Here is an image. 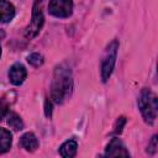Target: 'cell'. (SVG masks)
I'll return each mask as SVG.
<instances>
[{"mask_svg":"<svg viewBox=\"0 0 158 158\" xmlns=\"http://www.w3.org/2000/svg\"><path fill=\"white\" fill-rule=\"evenodd\" d=\"M42 4L43 0H35L33 6H32V16H31V21L27 25L26 30H25V37L28 40H32L33 37H36L43 23H44V16H43V11H42Z\"/></svg>","mask_w":158,"mask_h":158,"instance_id":"277c9868","label":"cell"},{"mask_svg":"<svg viewBox=\"0 0 158 158\" xmlns=\"http://www.w3.org/2000/svg\"><path fill=\"white\" fill-rule=\"evenodd\" d=\"M12 135L9 130L0 127V154L6 153L11 148Z\"/></svg>","mask_w":158,"mask_h":158,"instance_id":"8fae6325","label":"cell"},{"mask_svg":"<svg viewBox=\"0 0 158 158\" xmlns=\"http://www.w3.org/2000/svg\"><path fill=\"white\" fill-rule=\"evenodd\" d=\"M27 62L32 65V67H40V65H42L43 64V62H44V59H43V57H42V54H40V53H32V54H30L28 57H27Z\"/></svg>","mask_w":158,"mask_h":158,"instance_id":"4fadbf2b","label":"cell"},{"mask_svg":"<svg viewBox=\"0 0 158 158\" xmlns=\"http://www.w3.org/2000/svg\"><path fill=\"white\" fill-rule=\"evenodd\" d=\"M7 123L14 131H21L23 128V122L16 112H10L7 115Z\"/></svg>","mask_w":158,"mask_h":158,"instance_id":"7c38bea8","label":"cell"},{"mask_svg":"<svg viewBox=\"0 0 158 158\" xmlns=\"http://www.w3.org/2000/svg\"><path fill=\"white\" fill-rule=\"evenodd\" d=\"M44 114L47 117H51V115H52V102L48 98H46V100H44Z\"/></svg>","mask_w":158,"mask_h":158,"instance_id":"e0dca14e","label":"cell"},{"mask_svg":"<svg viewBox=\"0 0 158 158\" xmlns=\"http://www.w3.org/2000/svg\"><path fill=\"white\" fill-rule=\"evenodd\" d=\"M147 152H148L149 154H154V153L157 152V135H154V136L151 138V142L148 143Z\"/></svg>","mask_w":158,"mask_h":158,"instance_id":"2e32d148","label":"cell"},{"mask_svg":"<svg viewBox=\"0 0 158 158\" xmlns=\"http://www.w3.org/2000/svg\"><path fill=\"white\" fill-rule=\"evenodd\" d=\"M117 49H118L117 40H114L111 43H109V46L105 49V53L101 59V65H100V75H101L102 83H106L112 74L116 58H117Z\"/></svg>","mask_w":158,"mask_h":158,"instance_id":"3957f363","label":"cell"},{"mask_svg":"<svg viewBox=\"0 0 158 158\" xmlns=\"http://www.w3.org/2000/svg\"><path fill=\"white\" fill-rule=\"evenodd\" d=\"M15 16V7L7 0H0V23L10 22Z\"/></svg>","mask_w":158,"mask_h":158,"instance_id":"9c48e42d","label":"cell"},{"mask_svg":"<svg viewBox=\"0 0 158 158\" xmlns=\"http://www.w3.org/2000/svg\"><path fill=\"white\" fill-rule=\"evenodd\" d=\"M72 89H73V79H72L70 69L64 64L58 65L54 70L52 85H51L52 100L57 104H62L72 94Z\"/></svg>","mask_w":158,"mask_h":158,"instance_id":"6da1fadb","label":"cell"},{"mask_svg":"<svg viewBox=\"0 0 158 158\" xmlns=\"http://www.w3.org/2000/svg\"><path fill=\"white\" fill-rule=\"evenodd\" d=\"M125 123H126V117H125V116H120V117L116 120V122H115L114 132H115L116 135H120V133L122 132V128H123Z\"/></svg>","mask_w":158,"mask_h":158,"instance_id":"9a60e30c","label":"cell"},{"mask_svg":"<svg viewBox=\"0 0 158 158\" xmlns=\"http://www.w3.org/2000/svg\"><path fill=\"white\" fill-rule=\"evenodd\" d=\"M0 56H1V46H0Z\"/></svg>","mask_w":158,"mask_h":158,"instance_id":"ac0fdd59","label":"cell"},{"mask_svg":"<svg viewBox=\"0 0 158 158\" xmlns=\"http://www.w3.org/2000/svg\"><path fill=\"white\" fill-rule=\"evenodd\" d=\"M138 107L141 110L143 120L148 125H153L157 118L158 101H157V96L149 89L144 88L141 91L139 98H138Z\"/></svg>","mask_w":158,"mask_h":158,"instance_id":"7a4b0ae2","label":"cell"},{"mask_svg":"<svg viewBox=\"0 0 158 158\" xmlns=\"http://www.w3.org/2000/svg\"><path fill=\"white\" fill-rule=\"evenodd\" d=\"M48 12L54 17H69L73 12L72 0H49Z\"/></svg>","mask_w":158,"mask_h":158,"instance_id":"5b68a950","label":"cell"},{"mask_svg":"<svg viewBox=\"0 0 158 158\" xmlns=\"http://www.w3.org/2000/svg\"><path fill=\"white\" fill-rule=\"evenodd\" d=\"M106 157H128L130 153L118 138H112L105 149Z\"/></svg>","mask_w":158,"mask_h":158,"instance_id":"8992f818","label":"cell"},{"mask_svg":"<svg viewBox=\"0 0 158 158\" xmlns=\"http://www.w3.org/2000/svg\"><path fill=\"white\" fill-rule=\"evenodd\" d=\"M27 77V70L21 63H15L9 69V80L11 84L19 86L21 85Z\"/></svg>","mask_w":158,"mask_h":158,"instance_id":"52a82bcc","label":"cell"},{"mask_svg":"<svg viewBox=\"0 0 158 158\" xmlns=\"http://www.w3.org/2000/svg\"><path fill=\"white\" fill-rule=\"evenodd\" d=\"M78 149V143L74 139H68L65 141L60 147H59V154L64 158H70L74 157Z\"/></svg>","mask_w":158,"mask_h":158,"instance_id":"30bf717a","label":"cell"},{"mask_svg":"<svg viewBox=\"0 0 158 158\" xmlns=\"http://www.w3.org/2000/svg\"><path fill=\"white\" fill-rule=\"evenodd\" d=\"M9 114V102L5 98L0 99V121Z\"/></svg>","mask_w":158,"mask_h":158,"instance_id":"5bb4252c","label":"cell"},{"mask_svg":"<svg viewBox=\"0 0 158 158\" xmlns=\"http://www.w3.org/2000/svg\"><path fill=\"white\" fill-rule=\"evenodd\" d=\"M19 146L21 148H23L25 151H27V152H35L38 148V139L35 136V133L27 132V133L21 136Z\"/></svg>","mask_w":158,"mask_h":158,"instance_id":"ba28073f","label":"cell"}]
</instances>
